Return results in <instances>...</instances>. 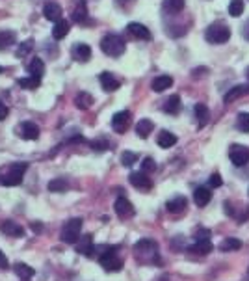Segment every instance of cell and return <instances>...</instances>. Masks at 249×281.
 <instances>
[{
	"instance_id": "6da1fadb",
	"label": "cell",
	"mask_w": 249,
	"mask_h": 281,
	"mask_svg": "<svg viewBox=\"0 0 249 281\" xmlns=\"http://www.w3.org/2000/svg\"><path fill=\"white\" fill-rule=\"evenodd\" d=\"M28 164L26 162H13L4 168H0V185L2 187H17L23 183Z\"/></svg>"
},
{
	"instance_id": "7a4b0ae2",
	"label": "cell",
	"mask_w": 249,
	"mask_h": 281,
	"mask_svg": "<svg viewBox=\"0 0 249 281\" xmlns=\"http://www.w3.org/2000/svg\"><path fill=\"white\" fill-rule=\"evenodd\" d=\"M134 253L138 259H143V263H160L158 257V244L153 239H141L134 244Z\"/></svg>"
},
{
	"instance_id": "3957f363",
	"label": "cell",
	"mask_w": 249,
	"mask_h": 281,
	"mask_svg": "<svg viewBox=\"0 0 249 281\" xmlns=\"http://www.w3.org/2000/svg\"><path fill=\"white\" fill-rule=\"evenodd\" d=\"M205 37H207L208 43H214V45H221V43H227L231 39V28L218 21V23H212V25L207 28L205 32Z\"/></svg>"
},
{
	"instance_id": "277c9868",
	"label": "cell",
	"mask_w": 249,
	"mask_h": 281,
	"mask_svg": "<svg viewBox=\"0 0 249 281\" xmlns=\"http://www.w3.org/2000/svg\"><path fill=\"white\" fill-rule=\"evenodd\" d=\"M100 49H102L104 54L117 58V56H121V54L124 52L126 43H124V39L121 37V35L108 34V35H104V37H102V41H100Z\"/></svg>"
},
{
	"instance_id": "5b68a950",
	"label": "cell",
	"mask_w": 249,
	"mask_h": 281,
	"mask_svg": "<svg viewBox=\"0 0 249 281\" xmlns=\"http://www.w3.org/2000/svg\"><path fill=\"white\" fill-rule=\"evenodd\" d=\"M82 218H73L63 225V229L60 233V239L65 244H76V240L80 239V231H82Z\"/></svg>"
},
{
	"instance_id": "8992f818",
	"label": "cell",
	"mask_w": 249,
	"mask_h": 281,
	"mask_svg": "<svg viewBox=\"0 0 249 281\" xmlns=\"http://www.w3.org/2000/svg\"><path fill=\"white\" fill-rule=\"evenodd\" d=\"M117 250H119L117 246H108V250H106L102 255H99V263L104 270H108V272H119V270L123 268V261H121L116 253Z\"/></svg>"
},
{
	"instance_id": "52a82bcc",
	"label": "cell",
	"mask_w": 249,
	"mask_h": 281,
	"mask_svg": "<svg viewBox=\"0 0 249 281\" xmlns=\"http://www.w3.org/2000/svg\"><path fill=\"white\" fill-rule=\"evenodd\" d=\"M229 158H231V162H233L236 168L246 166L249 162V147L240 145V144L231 145V149H229Z\"/></svg>"
},
{
	"instance_id": "ba28073f",
	"label": "cell",
	"mask_w": 249,
	"mask_h": 281,
	"mask_svg": "<svg viewBox=\"0 0 249 281\" xmlns=\"http://www.w3.org/2000/svg\"><path fill=\"white\" fill-rule=\"evenodd\" d=\"M130 112L128 110H121L117 112V114H114V118H112V128L116 130V132H119V134H124L126 130H128V127H130Z\"/></svg>"
},
{
	"instance_id": "9c48e42d",
	"label": "cell",
	"mask_w": 249,
	"mask_h": 281,
	"mask_svg": "<svg viewBox=\"0 0 249 281\" xmlns=\"http://www.w3.org/2000/svg\"><path fill=\"white\" fill-rule=\"evenodd\" d=\"M114 209H116V214L121 220H128V218H132L134 213H136V211H134V205L130 203L126 197H117Z\"/></svg>"
},
{
	"instance_id": "30bf717a",
	"label": "cell",
	"mask_w": 249,
	"mask_h": 281,
	"mask_svg": "<svg viewBox=\"0 0 249 281\" xmlns=\"http://www.w3.org/2000/svg\"><path fill=\"white\" fill-rule=\"evenodd\" d=\"M128 179H130V185L138 190H151L153 188V181L149 179V175L145 171H134V173H130Z\"/></svg>"
},
{
	"instance_id": "8fae6325",
	"label": "cell",
	"mask_w": 249,
	"mask_h": 281,
	"mask_svg": "<svg viewBox=\"0 0 249 281\" xmlns=\"http://www.w3.org/2000/svg\"><path fill=\"white\" fill-rule=\"evenodd\" d=\"M43 15H45L47 21L58 23V21H62L63 9H62V6L56 4V2H47V4H45V8H43Z\"/></svg>"
},
{
	"instance_id": "7c38bea8",
	"label": "cell",
	"mask_w": 249,
	"mask_h": 281,
	"mask_svg": "<svg viewBox=\"0 0 249 281\" xmlns=\"http://www.w3.org/2000/svg\"><path fill=\"white\" fill-rule=\"evenodd\" d=\"M99 80H100V86H102V90L104 92H116V90H119V86H121V82L117 80L112 73H108V71H104V73H100V77H99Z\"/></svg>"
},
{
	"instance_id": "4fadbf2b",
	"label": "cell",
	"mask_w": 249,
	"mask_h": 281,
	"mask_svg": "<svg viewBox=\"0 0 249 281\" xmlns=\"http://www.w3.org/2000/svg\"><path fill=\"white\" fill-rule=\"evenodd\" d=\"M0 233H4L6 237H13V239H17V237H23L25 235V229L19 225V223H15V221H2L0 223Z\"/></svg>"
},
{
	"instance_id": "5bb4252c",
	"label": "cell",
	"mask_w": 249,
	"mask_h": 281,
	"mask_svg": "<svg viewBox=\"0 0 249 281\" xmlns=\"http://www.w3.org/2000/svg\"><path fill=\"white\" fill-rule=\"evenodd\" d=\"M126 32L132 35V37H136V39H151V32L147 26L140 25V23H130V25L126 26Z\"/></svg>"
},
{
	"instance_id": "9a60e30c",
	"label": "cell",
	"mask_w": 249,
	"mask_h": 281,
	"mask_svg": "<svg viewBox=\"0 0 249 281\" xmlns=\"http://www.w3.org/2000/svg\"><path fill=\"white\" fill-rule=\"evenodd\" d=\"M173 86V78L169 77V75H158L153 82H151V88H153V92H156V94H162V92H166Z\"/></svg>"
},
{
	"instance_id": "2e32d148",
	"label": "cell",
	"mask_w": 249,
	"mask_h": 281,
	"mask_svg": "<svg viewBox=\"0 0 249 281\" xmlns=\"http://www.w3.org/2000/svg\"><path fill=\"white\" fill-rule=\"evenodd\" d=\"M188 207V199L184 196H177L173 197V199H169L166 203V209H167V213H171V214H181L184 213V209Z\"/></svg>"
},
{
	"instance_id": "e0dca14e",
	"label": "cell",
	"mask_w": 249,
	"mask_h": 281,
	"mask_svg": "<svg viewBox=\"0 0 249 281\" xmlns=\"http://www.w3.org/2000/svg\"><path fill=\"white\" fill-rule=\"evenodd\" d=\"M244 95H249V84L234 86L233 90H229V92L225 94L223 101L227 102V104H231V102H233V101H236V99H240V97H244Z\"/></svg>"
},
{
	"instance_id": "ac0fdd59",
	"label": "cell",
	"mask_w": 249,
	"mask_h": 281,
	"mask_svg": "<svg viewBox=\"0 0 249 281\" xmlns=\"http://www.w3.org/2000/svg\"><path fill=\"white\" fill-rule=\"evenodd\" d=\"M210 199H212L210 188H207V187L195 188V192H193V201H195L197 207H207V205L210 203Z\"/></svg>"
},
{
	"instance_id": "d6986e66",
	"label": "cell",
	"mask_w": 249,
	"mask_h": 281,
	"mask_svg": "<svg viewBox=\"0 0 249 281\" xmlns=\"http://www.w3.org/2000/svg\"><path fill=\"white\" fill-rule=\"evenodd\" d=\"M195 118H197V127L203 128L205 125H208V121H210V110H208L207 104H203V102H197L195 104Z\"/></svg>"
},
{
	"instance_id": "ffe728a7",
	"label": "cell",
	"mask_w": 249,
	"mask_h": 281,
	"mask_svg": "<svg viewBox=\"0 0 249 281\" xmlns=\"http://www.w3.org/2000/svg\"><path fill=\"white\" fill-rule=\"evenodd\" d=\"M19 130H21V136L25 140H37L39 138V127L32 121H25Z\"/></svg>"
},
{
	"instance_id": "44dd1931",
	"label": "cell",
	"mask_w": 249,
	"mask_h": 281,
	"mask_svg": "<svg viewBox=\"0 0 249 281\" xmlns=\"http://www.w3.org/2000/svg\"><path fill=\"white\" fill-rule=\"evenodd\" d=\"M73 58L76 62H88L92 58V49H90V45H86V43H76L75 47H73Z\"/></svg>"
},
{
	"instance_id": "7402d4cb",
	"label": "cell",
	"mask_w": 249,
	"mask_h": 281,
	"mask_svg": "<svg viewBox=\"0 0 249 281\" xmlns=\"http://www.w3.org/2000/svg\"><path fill=\"white\" fill-rule=\"evenodd\" d=\"M212 242H210V239H199L195 240V244H191L190 248H188V251H191V253H199V255H207V253H210L212 251Z\"/></svg>"
},
{
	"instance_id": "603a6c76",
	"label": "cell",
	"mask_w": 249,
	"mask_h": 281,
	"mask_svg": "<svg viewBox=\"0 0 249 281\" xmlns=\"http://www.w3.org/2000/svg\"><path fill=\"white\" fill-rule=\"evenodd\" d=\"M156 144L162 147V149H169V147H173L177 144V136H175L173 132H169V130H162L156 138Z\"/></svg>"
},
{
	"instance_id": "cb8c5ba5",
	"label": "cell",
	"mask_w": 249,
	"mask_h": 281,
	"mask_svg": "<svg viewBox=\"0 0 249 281\" xmlns=\"http://www.w3.org/2000/svg\"><path fill=\"white\" fill-rule=\"evenodd\" d=\"M13 270H15V274L21 278V280H32L33 278V274H35V270H33L32 266H28L26 263H15L13 264Z\"/></svg>"
},
{
	"instance_id": "d4e9b609",
	"label": "cell",
	"mask_w": 249,
	"mask_h": 281,
	"mask_svg": "<svg viewBox=\"0 0 249 281\" xmlns=\"http://www.w3.org/2000/svg\"><path fill=\"white\" fill-rule=\"evenodd\" d=\"M153 128H155V123L151 120H140L138 121V125H136V134L140 138H149V134L153 132Z\"/></svg>"
},
{
	"instance_id": "484cf974",
	"label": "cell",
	"mask_w": 249,
	"mask_h": 281,
	"mask_svg": "<svg viewBox=\"0 0 249 281\" xmlns=\"http://www.w3.org/2000/svg\"><path fill=\"white\" fill-rule=\"evenodd\" d=\"M71 30V25L67 23L65 19H62L58 23H54V30H52V37L54 39H63Z\"/></svg>"
},
{
	"instance_id": "4316f807",
	"label": "cell",
	"mask_w": 249,
	"mask_h": 281,
	"mask_svg": "<svg viewBox=\"0 0 249 281\" xmlns=\"http://www.w3.org/2000/svg\"><path fill=\"white\" fill-rule=\"evenodd\" d=\"M181 106H183V104H181V97H179V95H171L166 101V104H164V112L175 116V114L181 112Z\"/></svg>"
},
{
	"instance_id": "83f0119b",
	"label": "cell",
	"mask_w": 249,
	"mask_h": 281,
	"mask_svg": "<svg viewBox=\"0 0 249 281\" xmlns=\"http://www.w3.org/2000/svg\"><path fill=\"white\" fill-rule=\"evenodd\" d=\"M92 104H93V97L90 94H86V92H80L75 97V106L78 110H88Z\"/></svg>"
},
{
	"instance_id": "f1b7e54d",
	"label": "cell",
	"mask_w": 249,
	"mask_h": 281,
	"mask_svg": "<svg viewBox=\"0 0 249 281\" xmlns=\"http://www.w3.org/2000/svg\"><path fill=\"white\" fill-rule=\"evenodd\" d=\"M92 248H93L92 235H86V237H82V239H80V242L76 244V251H78V253H82V255H86V257H90V253H92Z\"/></svg>"
},
{
	"instance_id": "f546056e",
	"label": "cell",
	"mask_w": 249,
	"mask_h": 281,
	"mask_svg": "<svg viewBox=\"0 0 249 281\" xmlns=\"http://www.w3.org/2000/svg\"><path fill=\"white\" fill-rule=\"evenodd\" d=\"M28 73L33 75V77H39V78L45 75V63H43L41 58H33V60L28 63Z\"/></svg>"
},
{
	"instance_id": "4dcf8cb0",
	"label": "cell",
	"mask_w": 249,
	"mask_h": 281,
	"mask_svg": "<svg viewBox=\"0 0 249 281\" xmlns=\"http://www.w3.org/2000/svg\"><path fill=\"white\" fill-rule=\"evenodd\" d=\"M17 84L21 86V88H25V90H35V88H39V84H41V78L30 75V77L19 78Z\"/></svg>"
},
{
	"instance_id": "1f68e13d",
	"label": "cell",
	"mask_w": 249,
	"mask_h": 281,
	"mask_svg": "<svg viewBox=\"0 0 249 281\" xmlns=\"http://www.w3.org/2000/svg\"><path fill=\"white\" fill-rule=\"evenodd\" d=\"M15 32L13 30H4V32H0V51H4V49H8L9 45H13L15 43Z\"/></svg>"
},
{
	"instance_id": "d6a6232c",
	"label": "cell",
	"mask_w": 249,
	"mask_h": 281,
	"mask_svg": "<svg viewBox=\"0 0 249 281\" xmlns=\"http://www.w3.org/2000/svg\"><path fill=\"white\" fill-rule=\"evenodd\" d=\"M236 128L240 132H249V112H240L236 116Z\"/></svg>"
},
{
	"instance_id": "836d02e7",
	"label": "cell",
	"mask_w": 249,
	"mask_h": 281,
	"mask_svg": "<svg viewBox=\"0 0 249 281\" xmlns=\"http://www.w3.org/2000/svg\"><path fill=\"white\" fill-rule=\"evenodd\" d=\"M240 248H242V240L238 239H225L219 244V250H223V251H234V250H240Z\"/></svg>"
},
{
	"instance_id": "e575fe53",
	"label": "cell",
	"mask_w": 249,
	"mask_h": 281,
	"mask_svg": "<svg viewBox=\"0 0 249 281\" xmlns=\"http://www.w3.org/2000/svg\"><path fill=\"white\" fill-rule=\"evenodd\" d=\"M244 13V0H231L229 4V15L231 17H240Z\"/></svg>"
},
{
	"instance_id": "d590c367",
	"label": "cell",
	"mask_w": 249,
	"mask_h": 281,
	"mask_svg": "<svg viewBox=\"0 0 249 281\" xmlns=\"http://www.w3.org/2000/svg\"><path fill=\"white\" fill-rule=\"evenodd\" d=\"M164 8L171 13H179L184 9V0H164Z\"/></svg>"
},
{
	"instance_id": "8d00e7d4",
	"label": "cell",
	"mask_w": 249,
	"mask_h": 281,
	"mask_svg": "<svg viewBox=\"0 0 249 281\" xmlns=\"http://www.w3.org/2000/svg\"><path fill=\"white\" fill-rule=\"evenodd\" d=\"M73 19H75L76 23H80V25L88 23V9H86V2H82V4H80V8L75 9V13H73Z\"/></svg>"
},
{
	"instance_id": "74e56055",
	"label": "cell",
	"mask_w": 249,
	"mask_h": 281,
	"mask_svg": "<svg viewBox=\"0 0 249 281\" xmlns=\"http://www.w3.org/2000/svg\"><path fill=\"white\" fill-rule=\"evenodd\" d=\"M67 181L65 179H54L49 183V190L50 192H63V190H67Z\"/></svg>"
},
{
	"instance_id": "f35d334b",
	"label": "cell",
	"mask_w": 249,
	"mask_h": 281,
	"mask_svg": "<svg viewBox=\"0 0 249 281\" xmlns=\"http://www.w3.org/2000/svg\"><path fill=\"white\" fill-rule=\"evenodd\" d=\"M136 160H138V155L132 153V151H124L123 155H121V164L123 166H132V164H136Z\"/></svg>"
},
{
	"instance_id": "ab89813d",
	"label": "cell",
	"mask_w": 249,
	"mask_h": 281,
	"mask_svg": "<svg viewBox=\"0 0 249 281\" xmlns=\"http://www.w3.org/2000/svg\"><path fill=\"white\" fill-rule=\"evenodd\" d=\"M30 51H32V41H25L19 45V49H17V58H25V56H28L30 54Z\"/></svg>"
},
{
	"instance_id": "60d3db41",
	"label": "cell",
	"mask_w": 249,
	"mask_h": 281,
	"mask_svg": "<svg viewBox=\"0 0 249 281\" xmlns=\"http://www.w3.org/2000/svg\"><path fill=\"white\" fill-rule=\"evenodd\" d=\"M155 170H156V162L153 160L151 156L143 158V162H141V171H145V173H153Z\"/></svg>"
},
{
	"instance_id": "b9f144b4",
	"label": "cell",
	"mask_w": 249,
	"mask_h": 281,
	"mask_svg": "<svg viewBox=\"0 0 249 281\" xmlns=\"http://www.w3.org/2000/svg\"><path fill=\"white\" fill-rule=\"evenodd\" d=\"M221 185H223L221 175H219V173H212V175H210V179H208V187H210V188H219Z\"/></svg>"
},
{
	"instance_id": "7bdbcfd3",
	"label": "cell",
	"mask_w": 249,
	"mask_h": 281,
	"mask_svg": "<svg viewBox=\"0 0 249 281\" xmlns=\"http://www.w3.org/2000/svg\"><path fill=\"white\" fill-rule=\"evenodd\" d=\"M8 114H9V108L4 104V102H0V121L6 120V118H8Z\"/></svg>"
},
{
	"instance_id": "ee69618b",
	"label": "cell",
	"mask_w": 249,
	"mask_h": 281,
	"mask_svg": "<svg viewBox=\"0 0 249 281\" xmlns=\"http://www.w3.org/2000/svg\"><path fill=\"white\" fill-rule=\"evenodd\" d=\"M93 149H97V151H106L108 149V144L106 142H93Z\"/></svg>"
},
{
	"instance_id": "f6af8a7d",
	"label": "cell",
	"mask_w": 249,
	"mask_h": 281,
	"mask_svg": "<svg viewBox=\"0 0 249 281\" xmlns=\"http://www.w3.org/2000/svg\"><path fill=\"white\" fill-rule=\"evenodd\" d=\"M0 268H8V257L6 253H2V250H0Z\"/></svg>"
},
{
	"instance_id": "bcb514c9",
	"label": "cell",
	"mask_w": 249,
	"mask_h": 281,
	"mask_svg": "<svg viewBox=\"0 0 249 281\" xmlns=\"http://www.w3.org/2000/svg\"><path fill=\"white\" fill-rule=\"evenodd\" d=\"M242 35H244V39L249 41V19H248V23L244 25V28H242Z\"/></svg>"
},
{
	"instance_id": "7dc6e473",
	"label": "cell",
	"mask_w": 249,
	"mask_h": 281,
	"mask_svg": "<svg viewBox=\"0 0 249 281\" xmlns=\"http://www.w3.org/2000/svg\"><path fill=\"white\" fill-rule=\"evenodd\" d=\"M248 78H249V67H248Z\"/></svg>"
},
{
	"instance_id": "c3c4849f",
	"label": "cell",
	"mask_w": 249,
	"mask_h": 281,
	"mask_svg": "<svg viewBox=\"0 0 249 281\" xmlns=\"http://www.w3.org/2000/svg\"><path fill=\"white\" fill-rule=\"evenodd\" d=\"M0 73H2V67H0Z\"/></svg>"
}]
</instances>
